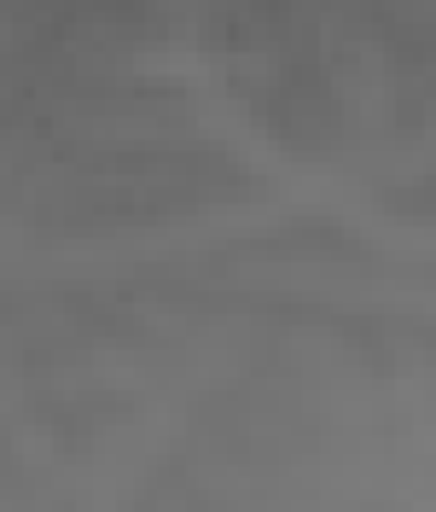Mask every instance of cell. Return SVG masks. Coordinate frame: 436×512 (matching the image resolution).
Masks as SVG:
<instances>
[{"mask_svg":"<svg viewBox=\"0 0 436 512\" xmlns=\"http://www.w3.org/2000/svg\"><path fill=\"white\" fill-rule=\"evenodd\" d=\"M268 192L210 111L134 53L0 41V227L105 239Z\"/></svg>","mask_w":436,"mask_h":512,"instance_id":"obj_1","label":"cell"},{"mask_svg":"<svg viewBox=\"0 0 436 512\" xmlns=\"http://www.w3.org/2000/svg\"><path fill=\"white\" fill-rule=\"evenodd\" d=\"M192 35L285 152H361L425 82V0H198Z\"/></svg>","mask_w":436,"mask_h":512,"instance_id":"obj_2","label":"cell"}]
</instances>
